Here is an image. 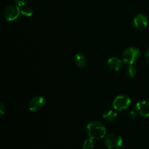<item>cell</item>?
Here are the masks:
<instances>
[{"label": "cell", "mask_w": 149, "mask_h": 149, "mask_svg": "<svg viewBox=\"0 0 149 149\" xmlns=\"http://www.w3.org/2000/svg\"><path fill=\"white\" fill-rule=\"evenodd\" d=\"M14 1H15V3L16 4V5L22 7L27 4L28 0H14Z\"/></svg>", "instance_id": "cell-15"}, {"label": "cell", "mask_w": 149, "mask_h": 149, "mask_svg": "<svg viewBox=\"0 0 149 149\" xmlns=\"http://www.w3.org/2000/svg\"><path fill=\"white\" fill-rule=\"evenodd\" d=\"M123 143L122 137L116 133H111L105 139V144L109 149H117Z\"/></svg>", "instance_id": "cell-4"}, {"label": "cell", "mask_w": 149, "mask_h": 149, "mask_svg": "<svg viewBox=\"0 0 149 149\" xmlns=\"http://www.w3.org/2000/svg\"><path fill=\"white\" fill-rule=\"evenodd\" d=\"M103 117L108 122H113L117 117V113L113 110H109L103 115Z\"/></svg>", "instance_id": "cell-11"}, {"label": "cell", "mask_w": 149, "mask_h": 149, "mask_svg": "<svg viewBox=\"0 0 149 149\" xmlns=\"http://www.w3.org/2000/svg\"><path fill=\"white\" fill-rule=\"evenodd\" d=\"M45 104V99L42 96H34L29 102V109L31 111H39L43 109Z\"/></svg>", "instance_id": "cell-6"}, {"label": "cell", "mask_w": 149, "mask_h": 149, "mask_svg": "<svg viewBox=\"0 0 149 149\" xmlns=\"http://www.w3.org/2000/svg\"><path fill=\"white\" fill-rule=\"evenodd\" d=\"M5 111H6L5 106H4L3 103H1V105H0V112H1V114L4 115V113H5Z\"/></svg>", "instance_id": "cell-17"}, {"label": "cell", "mask_w": 149, "mask_h": 149, "mask_svg": "<svg viewBox=\"0 0 149 149\" xmlns=\"http://www.w3.org/2000/svg\"><path fill=\"white\" fill-rule=\"evenodd\" d=\"M137 115H138L137 114V113L135 111H130L128 113V116H129V118H130V119H132L136 118Z\"/></svg>", "instance_id": "cell-16"}, {"label": "cell", "mask_w": 149, "mask_h": 149, "mask_svg": "<svg viewBox=\"0 0 149 149\" xmlns=\"http://www.w3.org/2000/svg\"><path fill=\"white\" fill-rule=\"evenodd\" d=\"M136 109L141 116L143 117H149V102L146 100H141L136 103Z\"/></svg>", "instance_id": "cell-8"}, {"label": "cell", "mask_w": 149, "mask_h": 149, "mask_svg": "<svg viewBox=\"0 0 149 149\" xmlns=\"http://www.w3.org/2000/svg\"><path fill=\"white\" fill-rule=\"evenodd\" d=\"M126 74L130 78H133L134 77H135V75L137 74V69L133 65H130L127 68H126Z\"/></svg>", "instance_id": "cell-13"}, {"label": "cell", "mask_w": 149, "mask_h": 149, "mask_svg": "<svg viewBox=\"0 0 149 149\" xmlns=\"http://www.w3.org/2000/svg\"><path fill=\"white\" fill-rule=\"evenodd\" d=\"M89 137L93 140L102 139L106 134V128L103 123L98 121H93L87 126Z\"/></svg>", "instance_id": "cell-1"}, {"label": "cell", "mask_w": 149, "mask_h": 149, "mask_svg": "<svg viewBox=\"0 0 149 149\" xmlns=\"http://www.w3.org/2000/svg\"><path fill=\"white\" fill-rule=\"evenodd\" d=\"M74 63L79 68H83L86 65V58L84 54L82 53H77L74 56Z\"/></svg>", "instance_id": "cell-10"}, {"label": "cell", "mask_w": 149, "mask_h": 149, "mask_svg": "<svg viewBox=\"0 0 149 149\" xmlns=\"http://www.w3.org/2000/svg\"><path fill=\"white\" fill-rule=\"evenodd\" d=\"M93 141L94 140L90 138L89 139H86L83 143V149H93L94 148V141Z\"/></svg>", "instance_id": "cell-14"}, {"label": "cell", "mask_w": 149, "mask_h": 149, "mask_svg": "<svg viewBox=\"0 0 149 149\" xmlns=\"http://www.w3.org/2000/svg\"><path fill=\"white\" fill-rule=\"evenodd\" d=\"M140 55H141V52L138 48L135 47H130L123 52L122 60L126 63L132 65L138 61Z\"/></svg>", "instance_id": "cell-2"}, {"label": "cell", "mask_w": 149, "mask_h": 149, "mask_svg": "<svg viewBox=\"0 0 149 149\" xmlns=\"http://www.w3.org/2000/svg\"><path fill=\"white\" fill-rule=\"evenodd\" d=\"M107 65L110 69L115 71H118L123 66V63L120 58L113 57V58H109L107 62Z\"/></svg>", "instance_id": "cell-9"}, {"label": "cell", "mask_w": 149, "mask_h": 149, "mask_svg": "<svg viewBox=\"0 0 149 149\" xmlns=\"http://www.w3.org/2000/svg\"><path fill=\"white\" fill-rule=\"evenodd\" d=\"M131 103V99L127 95H120L115 97L113 101V107L115 110L122 111L125 110L130 106Z\"/></svg>", "instance_id": "cell-3"}, {"label": "cell", "mask_w": 149, "mask_h": 149, "mask_svg": "<svg viewBox=\"0 0 149 149\" xmlns=\"http://www.w3.org/2000/svg\"><path fill=\"white\" fill-rule=\"evenodd\" d=\"M145 58L146 62L148 63V64L149 65V47L148 48V49L146 50V52L145 54Z\"/></svg>", "instance_id": "cell-18"}, {"label": "cell", "mask_w": 149, "mask_h": 149, "mask_svg": "<svg viewBox=\"0 0 149 149\" xmlns=\"http://www.w3.org/2000/svg\"><path fill=\"white\" fill-rule=\"evenodd\" d=\"M20 14L25 17H31L33 15V10L29 6H23L20 9Z\"/></svg>", "instance_id": "cell-12"}, {"label": "cell", "mask_w": 149, "mask_h": 149, "mask_svg": "<svg viewBox=\"0 0 149 149\" xmlns=\"http://www.w3.org/2000/svg\"><path fill=\"white\" fill-rule=\"evenodd\" d=\"M148 17L146 15L140 13L138 14L133 20V24L135 29H138V30H141V29H145L148 25Z\"/></svg>", "instance_id": "cell-7"}, {"label": "cell", "mask_w": 149, "mask_h": 149, "mask_svg": "<svg viewBox=\"0 0 149 149\" xmlns=\"http://www.w3.org/2000/svg\"><path fill=\"white\" fill-rule=\"evenodd\" d=\"M20 14V7L17 5H10L4 11V17L7 21L15 20Z\"/></svg>", "instance_id": "cell-5"}]
</instances>
